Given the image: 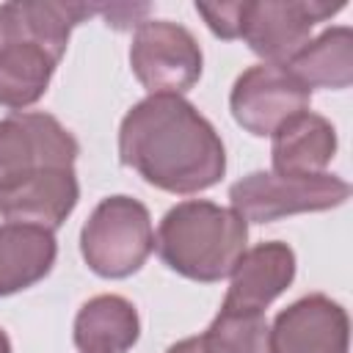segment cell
<instances>
[{"label":"cell","instance_id":"obj_1","mask_svg":"<svg viewBox=\"0 0 353 353\" xmlns=\"http://www.w3.org/2000/svg\"><path fill=\"white\" fill-rule=\"evenodd\" d=\"M119 157L168 193L207 190L226 171V152L215 127L174 94H149L124 116Z\"/></svg>","mask_w":353,"mask_h":353},{"label":"cell","instance_id":"obj_2","mask_svg":"<svg viewBox=\"0 0 353 353\" xmlns=\"http://www.w3.org/2000/svg\"><path fill=\"white\" fill-rule=\"evenodd\" d=\"M94 3H6L0 6V105L25 110L39 102L50 85L58 61L66 52L69 33Z\"/></svg>","mask_w":353,"mask_h":353},{"label":"cell","instance_id":"obj_3","mask_svg":"<svg viewBox=\"0 0 353 353\" xmlns=\"http://www.w3.org/2000/svg\"><path fill=\"white\" fill-rule=\"evenodd\" d=\"M248 226L212 201H182L160 221L154 245L160 259L193 281H221L245 251Z\"/></svg>","mask_w":353,"mask_h":353},{"label":"cell","instance_id":"obj_4","mask_svg":"<svg viewBox=\"0 0 353 353\" xmlns=\"http://www.w3.org/2000/svg\"><path fill=\"white\" fill-rule=\"evenodd\" d=\"M154 248L149 210L130 196L102 199L80 232L85 265L102 279L132 276Z\"/></svg>","mask_w":353,"mask_h":353},{"label":"cell","instance_id":"obj_5","mask_svg":"<svg viewBox=\"0 0 353 353\" xmlns=\"http://www.w3.org/2000/svg\"><path fill=\"white\" fill-rule=\"evenodd\" d=\"M350 196V185L334 174L279 176L254 171L229 188L232 210L243 221L270 223L295 212H320L339 207Z\"/></svg>","mask_w":353,"mask_h":353},{"label":"cell","instance_id":"obj_6","mask_svg":"<svg viewBox=\"0 0 353 353\" xmlns=\"http://www.w3.org/2000/svg\"><path fill=\"white\" fill-rule=\"evenodd\" d=\"M74 135L50 113H11L0 119V190L47 168H72Z\"/></svg>","mask_w":353,"mask_h":353},{"label":"cell","instance_id":"obj_7","mask_svg":"<svg viewBox=\"0 0 353 353\" xmlns=\"http://www.w3.org/2000/svg\"><path fill=\"white\" fill-rule=\"evenodd\" d=\"M130 66L149 94L179 97L201 74V50L188 28L168 19H146L132 36Z\"/></svg>","mask_w":353,"mask_h":353},{"label":"cell","instance_id":"obj_8","mask_svg":"<svg viewBox=\"0 0 353 353\" xmlns=\"http://www.w3.org/2000/svg\"><path fill=\"white\" fill-rule=\"evenodd\" d=\"M309 99L312 91L295 80L287 66L259 63L237 77L229 105L243 130L251 135H273L287 119L303 113Z\"/></svg>","mask_w":353,"mask_h":353},{"label":"cell","instance_id":"obj_9","mask_svg":"<svg viewBox=\"0 0 353 353\" xmlns=\"http://www.w3.org/2000/svg\"><path fill=\"white\" fill-rule=\"evenodd\" d=\"M342 8H345L342 0L339 3H320V0L251 3L243 39L268 63L287 66L309 44L312 28Z\"/></svg>","mask_w":353,"mask_h":353},{"label":"cell","instance_id":"obj_10","mask_svg":"<svg viewBox=\"0 0 353 353\" xmlns=\"http://www.w3.org/2000/svg\"><path fill=\"white\" fill-rule=\"evenodd\" d=\"M347 312L325 295H306L276 317L270 353H347Z\"/></svg>","mask_w":353,"mask_h":353},{"label":"cell","instance_id":"obj_11","mask_svg":"<svg viewBox=\"0 0 353 353\" xmlns=\"http://www.w3.org/2000/svg\"><path fill=\"white\" fill-rule=\"evenodd\" d=\"M80 199V185L72 168L39 171L0 190V215L8 223L55 232Z\"/></svg>","mask_w":353,"mask_h":353},{"label":"cell","instance_id":"obj_12","mask_svg":"<svg viewBox=\"0 0 353 353\" xmlns=\"http://www.w3.org/2000/svg\"><path fill=\"white\" fill-rule=\"evenodd\" d=\"M229 276L232 284L221 309L262 312L290 287L295 276V254L287 243H259L251 251H243Z\"/></svg>","mask_w":353,"mask_h":353},{"label":"cell","instance_id":"obj_13","mask_svg":"<svg viewBox=\"0 0 353 353\" xmlns=\"http://www.w3.org/2000/svg\"><path fill=\"white\" fill-rule=\"evenodd\" d=\"M336 152V132L328 119L317 113H298L273 132V174L312 176L323 174Z\"/></svg>","mask_w":353,"mask_h":353},{"label":"cell","instance_id":"obj_14","mask_svg":"<svg viewBox=\"0 0 353 353\" xmlns=\"http://www.w3.org/2000/svg\"><path fill=\"white\" fill-rule=\"evenodd\" d=\"M138 312L121 295H97L74 317L80 353H127L138 342Z\"/></svg>","mask_w":353,"mask_h":353},{"label":"cell","instance_id":"obj_15","mask_svg":"<svg viewBox=\"0 0 353 353\" xmlns=\"http://www.w3.org/2000/svg\"><path fill=\"white\" fill-rule=\"evenodd\" d=\"M55 254L52 232L19 223L0 226V295H14L41 281L52 270Z\"/></svg>","mask_w":353,"mask_h":353},{"label":"cell","instance_id":"obj_16","mask_svg":"<svg viewBox=\"0 0 353 353\" xmlns=\"http://www.w3.org/2000/svg\"><path fill=\"white\" fill-rule=\"evenodd\" d=\"M295 80L312 88H347L353 83V30L328 28L314 41H309L290 63Z\"/></svg>","mask_w":353,"mask_h":353},{"label":"cell","instance_id":"obj_17","mask_svg":"<svg viewBox=\"0 0 353 353\" xmlns=\"http://www.w3.org/2000/svg\"><path fill=\"white\" fill-rule=\"evenodd\" d=\"M204 353H270V325L262 312L221 309L201 334Z\"/></svg>","mask_w":353,"mask_h":353},{"label":"cell","instance_id":"obj_18","mask_svg":"<svg viewBox=\"0 0 353 353\" xmlns=\"http://www.w3.org/2000/svg\"><path fill=\"white\" fill-rule=\"evenodd\" d=\"M251 3H196V11L204 17L207 28L221 39H243Z\"/></svg>","mask_w":353,"mask_h":353},{"label":"cell","instance_id":"obj_19","mask_svg":"<svg viewBox=\"0 0 353 353\" xmlns=\"http://www.w3.org/2000/svg\"><path fill=\"white\" fill-rule=\"evenodd\" d=\"M97 14L105 17V25L108 28H116V30H130V28H141L146 25V17H149V6H132V3H97L94 6Z\"/></svg>","mask_w":353,"mask_h":353},{"label":"cell","instance_id":"obj_20","mask_svg":"<svg viewBox=\"0 0 353 353\" xmlns=\"http://www.w3.org/2000/svg\"><path fill=\"white\" fill-rule=\"evenodd\" d=\"M165 353H204V347H201V336H188V339L171 345Z\"/></svg>","mask_w":353,"mask_h":353},{"label":"cell","instance_id":"obj_21","mask_svg":"<svg viewBox=\"0 0 353 353\" xmlns=\"http://www.w3.org/2000/svg\"><path fill=\"white\" fill-rule=\"evenodd\" d=\"M0 353H11V342H8V336H6L3 328H0Z\"/></svg>","mask_w":353,"mask_h":353}]
</instances>
